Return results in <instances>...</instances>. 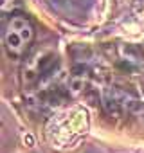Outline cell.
I'll return each mask as SVG.
<instances>
[{
	"label": "cell",
	"instance_id": "cell-1",
	"mask_svg": "<svg viewBox=\"0 0 144 153\" xmlns=\"http://www.w3.org/2000/svg\"><path fill=\"white\" fill-rule=\"evenodd\" d=\"M33 40H34V27L29 22V18H25L24 15L11 16L4 31V43L7 52L15 58H20L27 54Z\"/></svg>",
	"mask_w": 144,
	"mask_h": 153
},
{
	"label": "cell",
	"instance_id": "cell-2",
	"mask_svg": "<svg viewBox=\"0 0 144 153\" xmlns=\"http://www.w3.org/2000/svg\"><path fill=\"white\" fill-rule=\"evenodd\" d=\"M58 68V59L54 52H47L43 49H38L36 52L29 54L27 61L24 63L22 70V79L25 85H34V83H45L54 70Z\"/></svg>",
	"mask_w": 144,
	"mask_h": 153
}]
</instances>
